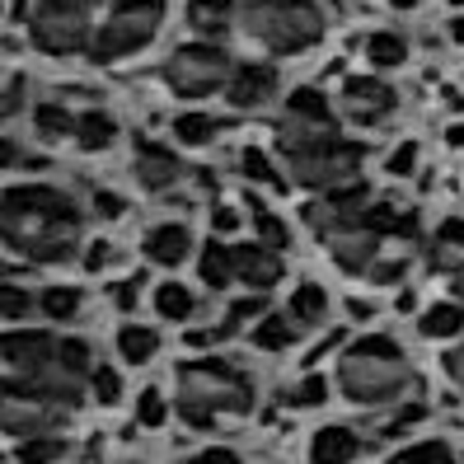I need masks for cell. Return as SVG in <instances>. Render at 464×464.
<instances>
[{"label": "cell", "mask_w": 464, "mask_h": 464, "mask_svg": "<svg viewBox=\"0 0 464 464\" xmlns=\"http://www.w3.org/2000/svg\"><path fill=\"white\" fill-rule=\"evenodd\" d=\"M0 239L24 263H71L80 254V207L57 188L14 183L0 193Z\"/></svg>", "instance_id": "6da1fadb"}, {"label": "cell", "mask_w": 464, "mask_h": 464, "mask_svg": "<svg viewBox=\"0 0 464 464\" xmlns=\"http://www.w3.org/2000/svg\"><path fill=\"white\" fill-rule=\"evenodd\" d=\"M334 380H338V394L357 408H399L403 394L418 385L413 362L403 357V347L394 338L352 343L334 366Z\"/></svg>", "instance_id": "7a4b0ae2"}, {"label": "cell", "mask_w": 464, "mask_h": 464, "mask_svg": "<svg viewBox=\"0 0 464 464\" xmlns=\"http://www.w3.org/2000/svg\"><path fill=\"white\" fill-rule=\"evenodd\" d=\"M174 399H179V418L188 427H216V418H235L254 408V385L249 375L235 371L221 357H198L183 362L174 371Z\"/></svg>", "instance_id": "3957f363"}, {"label": "cell", "mask_w": 464, "mask_h": 464, "mask_svg": "<svg viewBox=\"0 0 464 464\" xmlns=\"http://www.w3.org/2000/svg\"><path fill=\"white\" fill-rule=\"evenodd\" d=\"M239 24L272 57H295L324 38V10L314 0H244Z\"/></svg>", "instance_id": "277c9868"}, {"label": "cell", "mask_w": 464, "mask_h": 464, "mask_svg": "<svg viewBox=\"0 0 464 464\" xmlns=\"http://www.w3.org/2000/svg\"><path fill=\"white\" fill-rule=\"evenodd\" d=\"M160 24H165V0H113V10L94 29L90 62L113 66V62L131 57V52H141L160 34Z\"/></svg>", "instance_id": "5b68a950"}, {"label": "cell", "mask_w": 464, "mask_h": 464, "mask_svg": "<svg viewBox=\"0 0 464 464\" xmlns=\"http://www.w3.org/2000/svg\"><path fill=\"white\" fill-rule=\"evenodd\" d=\"M57 352H62V338L38 334V329H10L0 338V371H5L0 390H29V394L52 399Z\"/></svg>", "instance_id": "8992f818"}, {"label": "cell", "mask_w": 464, "mask_h": 464, "mask_svg": "<svg viewBox=\"0 0 464 464\" xmlns=\"http://www.w3.org/2000/svg\"><path fill=\"white\" fill-rule=\"evenodd\" d=\"M338 141V113H334V103L324 99L319 90H295L286 103H282V113H277V150L286 160L295 155H305V150H319V146H329Z\"/></svg>", "instance_id": "52a82bcc"}, {"label": "cell", "mask_w": 464, "mask_h": 464, "mask_svg": "<svg viewBox=\"0 0 464 464\" xmlns=\"http://www.w3.org/2000/svg\"><path fill=\"white\" fill-rule=\"evenodd\" d=\"M230 75H235V62L216 43H183V47L169 52V62L160 66V80H165L179 99H207L216 90H226Z\"/></svg>", "instance_id": "ba28073f"}, {"label": "cell", "mask_w": 464, "mask_h": 464, "mask_svg": "<svg viewBox=\"0 0 464 464\" xmlns=\"http://www.w3.org/2000/svg\"><path fill=\"white\" fill-rule=\"evenodd\" d=\"M286 165H291V183L305 188V193H338V188H347V183H362L366 146L338 136V141L295 155V160H286Z\"/></svg>", "instance_id": "9c48e42d"}, {"label": "cell", "mask_w": 464, "mask_h": 464, "mask_svg": "<svg viewBox=\"0 0 464 464\" xmlns=\"http://www.w3.org/2000/svg\"><path fill=\"white\" fill-rule=\"evenodd\" d=\"M29 43L43 57H75V52L90 57V43H94L90 10L71 5V0H38L29 14Z\"/></svg>", "instance_id": "30bf717a"}, {"label": "cell", "mask_w": 464, "mask_h": 464, "mask_svg": "<svg viewBox=\"0 0 464 464\" xmlns=\"http://www.w3.org/2000/svg\"><path fill=\"white\" fill-rule=\"evenodd\" d=\"M385 226H390L385 207H371L366 221H352V226H343L334 235H324L329 263L343 267L347 277H366V272L375 267V258H380V244H385Z\"/></svg>", "instance_id": "8fae6325"}, {"label": "cell", "mask_w": 464, "mask_h": 464, "mask_svg": "<svg viewBox=\"0 0 464 464\" xmlns=\"http://www.w3.org/2000/svg\"><path fill=\"white\" fill-rule=\"evenodd\" d=\"M338 113L352 122V127H380L399 113V90L385 85L375 75H347L343 90H338Z\"/></svg>", "instance_id": "7c38bea8"}, {"label": "cell", "mask_w": 464, "mask_h": 464, "mask_svg": "<svg viewBox=\"0 0 464 464\" xmlns=\"http://www.w3.org/2000/svg\"><path fill=\"white\" fill-rule=\"evenodd\" d=\"M0 427H5V436H14V441L52 436L62 427V403L29 394V390H0Z\"/></svg>", "instance_id": "4fadbf2b"}, {"label": "cell", "mask_w": 464, "mask_h": 464, "mask_svg": "<svg viewBox=\"0 0 464 464\" xmlns=\"http://www.w3.org/2000/svg\"><path fill=\"white\" fill-rule=\"evenodd\" d=\"M366 216H371V188L366 183H347V188H338V193H324L319 202L305 207V221L319 235H334L352 221H366Z\"/></svg>", "instance_id": "5bb4252c"}, {"label": "cell", "mask_w": 464, "mask_h": 464, "mask_svg": "<svg viewBox=\"0 0 464 464\" xmlns=\"http://www.w3.org/2000/svg\"><path fill=\"white\" fill-rule=\"evenodd\" d=\"M131 174H136V183H141V193H150V198L169 193V188H179V183L188 179L183 160H179L174 150H165V146H150V141H141V146H136Z\"/></svg>", "instance_id": "9a60e30c"}, {"label": "cell", "mask_w": 464, "mask_h": 464, "mask_svg": "<svg viewBox=\"0 0 464 464\" xmlns=\"http://www.w3.org/2000/svg\"><path fill=\"white\" fill-rule=\"evenodd\" d=\"M277 99V71L267 62H235V75L226 85V103L239 108V113H254V108Z\"/></svg>", "instance_id": "2e32d148"}, {"label": "cell", "mask_w": 464, "mask_h": 464, "mask_svg": "<svg viewBox=\"0 0 464 464\" xmlns=\"http://www.w3.org/2000/svg\"><path fill=\"white\" fill-rule=\"evenodd\" d=\"M230 258H235V282L249 286L254 295L282 282V254L263 249V244H230Z\"/></svg>", "instance_id": "e0dca14e"}, {"label": "cell", "mask_w": 464, "mask_h": 464, "mask_svg": "<svg viewBox=\"0 0 464 464\" xmlns=\"http://www.w3.org/2000/svg\"><path fill=\"white\" fill-rule=\"evenodd\" d=\"M141 254H146V263H155V267H179V263H188V254H193V230L179 226V221L150 226L146 239H141Z\"/></svg>", "instance_id": "ac0fdd59"}, {"label": "cell", "mask_w": 464, "mask_h": 464, "mask_svg": "<svg viewBox=\"0 0 464 464\" xmlns=\"http://www.w3.org/2000/svg\"><path fill=\"white\" fill-rule=\"evenodd\" d=\"M362 459V436L352 431V427H319L310 436V464H357Z\"/></svg>", "instance_id": "d6986e66"}, {"label": "cell", "mask_w": 464, "mask_h": 464, "mask_svg": "<svg viewBox=\"0 0 464 464\" xmlns=\"http://www.w3.org/2000/svg\"><path fill=\"white\" fill-rule=\"evenodd\" d=\"M183 19L198 34V43H216L235 29V0H188Z\"/></svg>", "instance_id": "ffe728a7"}, {"label": "cell", "mask_w": 464, "mask_h": 464, "mask_svg": "<svg viewBox=\"0 0 464 464\" xmlns=\"http://www.w3.org/2000/svg\"><path fill=\"white\" fill-rule=\"evenodd\" d=\"M427 263H431V272H441V277H459L464 272V221H446L431 235Z\"/></svg>", "instance_id": "44dd1931"}, {"label": "cell", "mask_w": 464, "mask_h": 464, "mask_svg": "<svg viewBox=\"0 0 464 464\" xmlns=\"http://www.w3.org/2000/svg\"><path fill=\"white\" fill-rule=\"evenodd\" d=\"M418 334L427 343H455L464 338V305L459 300H441V305H427L418 314Z\"/></svg>", "instance_id": "7402d4cb"}, {"label": "cell", "mask_w": 464, "mask_h": 464, "mask_svg": "<svg viewBox=\"0 0 464 464\" xmlns=\"http://www.w3.org/2000/svg\"><path fill=\"white\" fill-rule=\"evenodd\" d=\"M113 141H118V118L113 113H103V108H85V113L75 118V146L80 150L99 155V150H108Z\"/></svg>", "instance_id": "603a6c76"}, {"label": "cell", "mask_w": 464, "mask_h": 464, "mask_svg": "<svg viewBox=\"0 0 464 464\" xmlns=\"http://www.w3.org/2000/svg\"><path fill=\"white\" fill-rule=\"evenodd\" d=\"M34 136L47 146H62V141H75V113L66 103H38L34 108Z\"/></svg>", "instance_id": "cb8c5ba5"}, {"label": "cell", "mask_w": 464, "mask_h": 464, "mask_svg": "<svg viewBox=\"0 0 464 464\" xmlns=\"http://www.w3.org/2000/svg\"><path fill=\"white\" fill-rule=\"evenodd\" d=\"M286 314L300 324V334H305V329H319V324L329 319V295H324L319 282H300V286L291 291V310H286Z\"/></svg>", "instance_id": "d4e9b609"}, {"label": "cell", "mask_w": 464, "mask_h": 464, "mask_svg": "<svg viewBox=\"0 0 464 464\" xmlns=\"http://www.w3.org/2000/svg\"><path fill=\"white\" fill-rule=\"evenodd\" d=\"M198 277H202V286H211V291H226V286L235 282L230 244H221V239H211V244H207V249L198 254Z\"/></svg>", "instance_id": "484cf974"}, {"label": "cell", "mask_w": 464, "mask_h": 464, "mask_svg": "<svg viewBox=\"0 0 464 464\" xmlns=\"http://www.w3.org/2000/svg\"><path fill=\"white\" fill-rule=\"evenodd\" d=\"M155 352H160V334L150 329V324H122L118 329V357L127 366H146Z\"/></svg>", "instance_id": "4316f807"}, {"label": "cell", "mask_w": 464, "mask_h": 464, "mask_svg": "<svg viewBox=\"0 0 464 464\" xmlns=\"http://www.w3.org/2000/svg\"><path fill=\"white\" fill-rule=\"evenodd\" d=\"M254 347L258 352H286V347H295V338H300V324L291 319V314H263L258 324H254Z\"/></svg>", "instance_id": "83f0119b"}, {"label": "cell", "mask_w": 464, "mask_h": 464, "mask_svg": "<svg viewBox=\"0 0 464 464\" xmlns=\"http://www.w3.org/2000/svg\"><path fill=\"white\" fill-rule=\"evenodd\" d=\"M198 310V300L193 291H188L183 282H165V286H155V314L165 319V324H188Z\"/></svg>", "instance_id": "f1b7e54d"}, {"label": "cell", "mask_w": 464, "mask_h": 464, "mask_svg": "<svg viewBox=\"0 0 464 464\" xmlns=\"http://www.w3.org/2000/svg\"><path fill=\"white\" fill-rule=\"evenodd\" d=\"M366 62H371V75L375 71H394L408 62V43L399 34H371L366 38Z\"/></svg>", "instance_id": "f546056e"}, {"label": "cell", "mask_w": 464, "mask_h": 464, "mask_svg": "<svg viewBox=\"0 0 464 464\" xmlns=\"http://www.w3.org/2000/svg\"><path fill=\"white\" fill-rule=\"evenodd\" d=\"M216 131H221V122H216L211 113H179L174 118V136H179V146H211L216 141Z\"/></svg>", "instance_id": "4dcf8cb0"}, {"label": "cell", "mask_w": 464, "mask_h": 464, "mask_svg": "<svg viewBox=\"0 0 464 464\" xmlns=\"http://www.w3.org/2000/svg\"><path fill=\"white\" fill-rule=\"evenodd\" d=\"M38 310L52 319V324H71L80 314V286H47L38 295Z\"/></svg>", "instance_id": "1f68e13d"}, {"label": "cell", "mask_w": 464, "mask_h": 464, "mask_svg": "<svg viewBox=\"0 0 464 464\" xmlns=\"http://www.w3.org/2000/svg\"><path fill=\"white\" fill-rule=\"evenodd\" d=\"M66 441L62 436H29V441H19L14 446V459L19 464H57V459H66Z\"/></svg>", "instance_id": "d6a6232c"}, {"label": "cell", "mask_w": 464, "mask_h": 464, "mask_svg": "<svg viewBox=\"0 0 464 464\" xmlns=\"http://www.w3.org/2000/svg\"><path fill=\"white\" fill-rule=\"evenodd\" d=\"M254 230H258V244L272 254H282L286 244H291V230L277 211H267V207H254Z\"/></svg>", "instance_id": "836d02e7"}, {"label": "cell", "mask_w": 464, "mask_h": 464, "mask_svg": "<svg viewBox=\"0 0 464 464\" xmlns=\"http://www.w3.org/2000/svg\"><path fill=\"white\" fill-rule=\"evenodd\" d=\"M29 310H38V295H29L19 282H5V286H0V319H5V324H19Z\"/></svg>", "instance_id": "e575fe53"}, {"label": "cell", "mask_w": 464, "mask_h": 464, "mask_svg": "<svg viewBox=\"0 0 464 464\" xmlns=\"http://www.w3.org/2000/svg\"><path fill=\"white\" fill-rule=\"evenodd\" d=\"M239 169H244V179H249V183H272V188H282L277 169H272V160H267L258 146H244V150H239Z\"/></svg>", "instance_id": "d590c367"}, {"label": "cell", "mask_w": 464, "mask_h": 464, "mask_svg": "<svg viewBox=\"0 0 464 464\" xmlns=\"http://www.w3.org/2000/svg\"><path fill=\"white\" fill-rule=\"evenodd\" d=\"M169 422V403L160 399L155 390H141L136 394V427H150V431H160Z\"/></svg>", "instance_id": "8d00e7d4"}, {"label": "cell", "mask_w": 464, "mask_h": 464, "mask_svg": "<svg viewBox=\"0 0 464 464\" xmlns=\"http://www.w3.org/2000/svg\"><path fill=\"white\" fill-rule=\"evenodd\" d=\"M390 464H459V459L450 455L446 441H422V446H408L403 455H394Z\"/></svg>", "instance_id": "74e56055"}, {"label": "cell", "mask_w": 464, "mask_h": 464, "mask_svg": "<svg viewBox=\"0 0 464 464\" xmlns=\"http://www.w3.org/2000/svg\"><path fill=\"white\" fill-rule=\"evenodd\" d=\"M329 380L324 375H305V380H295V390H291V408H324L329 403Z\"/></svg>", "instance_id": "f35d334b"}, {"label": "cell", "mask_w": 464, "mask_h": 464, "mask_svg": "<svg viewBox=\"0 0 464 464\" xmlns=\"http://www.w3.org/2000/svg\"><path fill=\"white\" fill-rule=\"evenodd\" d=\"M244 319H263V305H258V295H244V300H235V305H230V310L221 314V324H216V334H221V338H235Z\"/></svg>", "instance_id": "ab89813d"}, {"label": "cell", "mask_w": 464, "mask_h": 464, "mask_svg": "<svg viewBox=\"0 0 464 464\" xmlns=\"http://www.w3.org/2000/svg\"><path fill=\"white\" fill-rule=\"evenodd\" d=\"M90 394H94V403H103V408H113V403L122 399V375H118L113 366H94V380H90Z\"/></svg>", "instance_id": "60d3db41"}, {"label": "cell", "mask_w": 464, "mask_h": 464, "mask_svg": "<svg viewBox=\"0 0 464 464\" xmlns=\"http://www.w3.org/2000/svg\"><path fill=\"white\" fill-rule=\"evenodd\" d=\"M413 169H418V141H399L390 150V160H385V174L390 179H408Z\"/></svg>", "instance_id": "b9f144b4"}, {"label": "cell", "mask_w": 464, "mask_h": 464, "mask_svg": "<svg viewBox=\"0 0 464 464\" xmlns=\"http://www.w3.org/2000/svg\"><path fill=\"white\" fill-rule=\"evenodd\" d=\"M113 244H108V239H94V244H85V258H80V263H85V272H103L108 263H113Z\"/></svg>", "instance_id": "7bdbcfd3"}, {"label": "cell", "mask_w": 464, "mask_h": 464, "mask_svg": "<svg viewBox=\"0 0 464 464\" xmlns=\"http://www.w3.org/2000/svg\"><path fill=\"white\" fill-rule=\"evenodd\" d=\"M136 286H141V282H136V277H127V282H113V286H108V300H113V305L127 314L131 305H136V295H141V291H136Z\"/></svg>", "instance_id": "ee69618b"}, {"label": "cell", "mask_w": 464, "mask_h": 464, "mask_svg": "<svg viewBox=\"0 0 464 464\" xmlns=\"http://www.w3.org/2000/svg\"><path fill=\"white\" fill-rule=\"evenodd\" d=\"M94 211L103 216V221H118V216L127 211V202L118 193H108V188H99V193H94Z\"/></svg>", "instance_id": "f6af8a7d"}, {"label": "cell", "mask_w": 464, "mask_h": 464, "mask_svg": "<svg viewBox=\"0 0 464 464\" xmlns=\"http://www.w3.org/2000/svg\"><path fill=\"white\" fill-rule=\"evenodd\" d=\"M211 230H216V235H235V230H239L235 207H226V202H221V207H211Z\"/></svg>", "instance_id": "bcb514c9"}, {"label": "cell", "mask_w": 464, "mask_h": 464, "mask_svg": "<svg viewBox=\"0 0 464 464\" xmlns=\"http://www.w3.org/2000/svg\"><path fill=\"white\" fill-rule=\"evenodd\" d=\"M183 464H244L235 450H221V446H211V450H198V455H188Z\"/></svg>", "instance_id": "7dc6e473"}, {"label": "cell", "mask_w": 464, "mask_h": 464, "mask_svg": "<svg viewBox=\"0 0 464 464\" xmlns=\"http://www.w3.org/2000/svg\"><path fill=\"white\" fill-rule=\"evenodd\" d=\"M24 108V75H10V85H5V103H0V113L14 118Z\"/></svg>", "instance_id": "c3c4849f"}, {"label": "cell", "mask_w": 464, "mask_h": 464, "mask_svg": "<svg viewBox=\"0 0 464 464\" xmlns=\"http://www.w3.org/2000/svg\"><path fill=\"white\" fill-rule=\"evenodd\" d=\"M446 375H450V385L464 390V343H459L455 352H446Z\"/></svg>", "instance_id": "681fc988"}, {"label": "cell", "mask_w": 464, "mask_h": 464, "mask_svg": "<svg viewBox=\"0 0 464 464\" xmlns=\"http://www.w3.org/2000/svg\"><path fill=\"white\" fill-rule=\"evenodd\" d=\"M0 165H5V169H14V165H19V150H14V136H5V146H0Z\"/></svg>", "instance_id": "f907efd6"}, {"label": "cell", "mask_w": 464, "mask_h": 464, "mask_svg": "<svg viewBox=\"0 0 464 464\" xmlns=\"http://www.w3.org/2000/svg\"><path fill=\"white\" fill-rule=\"evenodd\" d=\"M446 34H450V43H455V47H464V14H455V19L446 24Z\"/></svg>", "instance_id": "816d5d0a"}, {"label": "cell", "mask_w": 464, "mask_h": 464, "mask_svg": "<svg viewBox=\"0 0 464 464\" xmlns=\"http://www.w3.org/2000/svg\"><path fill=\"white\" fill-rule=\"evenodd\" d=\"M446 146H464V122H450L446 127Z\"/></svg>", "instance_id": "f5cc1de1"}, {"label": "cell", "mask_w": 464, "mask_h": 464, "mask_svg": "<svg viewBox=\"0 0 464 464\" xmlns=\"http://www.w3.org/2000/svg\"><path fill=\"white\" fill-rule=\"evenodd\" d=\"M347 310H352V319H371V314H375V310L366 305V300H352V305H347Z\"/></svg>", "instance_id": "db71d44e"}, {"label": "cell", "mask_w": 464, "mask_h": 464, "mask_svg": "<svg viewBox=\"0 0 464 464\" xmlns=\"http://www.w3.org/2000/svg\"><path fill=\"white\" fill-rule=\"evenodd\" d=\"M413 305H418V295H413V291H399V310L408 314V310H413Z\"/></svg>", "instance_id": "11a10c76"}, {"label": "cell", "mask_w": 464, "mask_h": 464, "mask_svg": "<svg viewBox=\"0 0 464 464\" xmlns=\"http://www.w3.org/2000/svg\"><path fill=\"white\" fill-rule=\"evenodd\" d=\"M450 286H455V300L464 305V272H459V277H450Z\"/></svg>", "instance_id": "9f6ffc18"}, {"label": "cell", "mask_w": 464, "mask_h": 464, "mask_svg": "<svg viewBox=\"0 0 464 464\" xmlns=\"http://www.w3.org/2000/svg\"><path fill=\"white\" fill-rule=\"evenodd\" d=\"M390 5H394V10H418L422 0H390Z\"/></svg>", "instance_id": "6f0895ef"}, {"label": "cell", "mask_w": 464, "mask_h": 464, "mask_svg": "<svg viewBox=\"0 0 464 464\" xmlns=\"http://www.w3.org/2000/svg\"><path fill=\"white\" fill-rule=\"evenodd\" d=\"M71 5H85V10H94V5H103V0H71Z\"/></svg>", "instance_id": "680465c9"}, {"label": "cell", "mask_w": 464, "mask_h": 464, "mask_svg": "<svg viewBox=\"0 0 464 464\" xmlns=\"http://www.w3.org/2000/svg\"><path fill=\"white\" fill-rule=\"evenodd\" d=\"M446 5H464V0H446Z\"/></svg>", "instance_id": "91938a15"}, {"label": "cell", "mask_w": 464, "mask_h": 464, "mask_svg": "<svg viewBox=\"0 0 464 464\" xmlns=\"http://www.w3.org/2000/svg\"><path fill=\"white\" fill-rule=\"evenodd\" d=\"M131 464H141V459H131Z\"/></svg>", "instance_id": "94428289"}, {"label": "cell", "mask_w": 464, "mask_h": 464, "mask_svg": "<svg viewBox=\"0 0 464 464\" xmlns=\"http://www.w3.org/2000/svg\"><path fill=\"white\" fill-rule=\"evenodd\" d=\"M459 464H464V455H459Z\"/></svg>", "instance_id": "6125c7cd"}]
</instances>
